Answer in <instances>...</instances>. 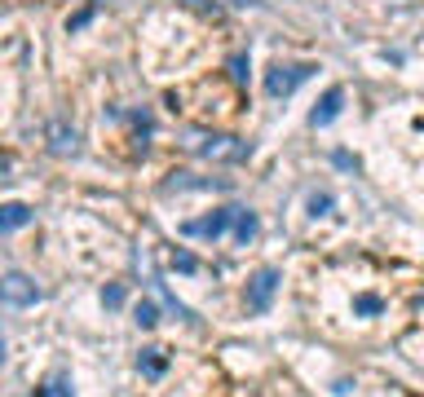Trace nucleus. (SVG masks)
I'll return each instance as SVG.
<instances>
[{
	"label": "nucleus",
	"instance_id": "obj_1",
	"mask_svg": "<svg viewBox=\"0 0 424 397\" xmlns=\"http://www.w3.org/2000/svg\"><path fill=\"white\" fill-rule=\"evenodd\" d=\"M314 71H318L314 62H287V66H274V71L266 75V89H270V97H292V93H297V84H305Z\"/></svg>",
	"mask_w": 424,
	"mask_h": 397
},
{
	"label": "nucleus",
	"instance_id": "obj_2",
	"mask_svg": "<svg viewBox=\"0 0 424 397\" xmlns=\"http://www.w3.org/2000/svg\"><path fill=\"white\" fill-rule=\"evenodd\" d=\"M40 301V287L31 283L27 274H5L0 278V305H9V309H31Z\"/></svg>",
	"mask_w": 424,
	"mask_h": 397
},
{
	"label": "nucleus",
	"instance_id": "obj_3",
	"mask_svg": "<svg viewBox=\"0 0 424 397\" xmlns=\"http://www.w3.org/2000/svg\"><path fill=\"white\" fill-rule=\"evenodd\" d=\"M279 283H283V274L274 270V265L256 270V278L248 283V309H252V313H266L270 301H274V291H279Z\"/></svg>",
	"mask_w": 424,
	"mask_h": 397
},
{
	"label": "nucleus",
	"instance_id": "obj_4",
	"mask_svg": "<svg viewBox=\"0 0 424 397\" xmlns=\"http://www.w3.org/2000/svg\"><path fill=\"white\" fill-rule=\"evenodd\" d=\"M239 217V208H217L212 217H204V221H182V234L186 239H221L225 234V225H230Z\"/></svg>",
	"mask_w": 424,
	"mask_h": 397
},
{
	"label": "nucleus",
	"instance_id": "obj_5",
	"mask_svg": "<svg viewBox=\"0 0 424 397\" xmlns=\"http://www.w3.org/2000/svg\"><path fill=\"white\" fill-rule=\"evenodd\" d=\"M340 106H345V89H328V93H323V102L314 106V115H309V124H314V128H328L336 115H340Z\"/></svg>",
	"mask_w": 424,
	"mask_h": 397
},
{
	"label": "nucleus",
	"instance_id": "obj_6",
	"mask_svg": "<svg viewBox=\"0 0 424 397\" xmlns=\"http://www.w3.org/2000/svg\"><path fill=\"white\" fill-rule=\"evenodd\" d=\"M31 221V208L27 203H5L0 208V234H5V229H23Z\"/></svg>",
	"mask_w": 424,
	"mask_h": 397
},
{
	"label": "nucleus",
	"instance_id": "obj_7",
	"mask_svg": "<svg viewBox=\"0 0 424 397\" xmlns=\"http://www.w3.org/2000/svg\"><path fill=\"white\" fill-rule=\"evenodd\" d=\"M354 313H363V318H376V313H385V301L376 291H363V296H354Z\"/></svg>",
	"mask_w": 424,
	"mask_h": 397
},
{
	"label": "nucleus",
	"instance_id": "obj_8",
	"mask_svg": "<svg viewBox=\"0 0 424 397\" xmlns=\"http://www.w3.org/2000/svg\"><path fill=\"white\" fill-rule=\"evenodd\" d=\"M235 239L239 243H252L256 239V217H252V212H243V208H239V217H235Z\"/></svg>",
	"mask_w": 424,
	"mask_h": 397
},
{
	"label": "nucleus",
	"instance_id": "obj_9",
	"mask_svg": "<svg viewBox=\"0 0 424 397\" xmlns=\"http://www.w3.org/2000/svg\"><path fill=\"white\" fill-rule=\"evenodd\" d=\"M164 367H168V362H164V349H142V371H146V375H164Z\"/></svg>",
	"mask_w": 424,
	"mask_h": 397
},
{
	"label": "nucleus",
	"instance_id": "obj_10",
	"mask_svg": "<svg viewBox=\"0 0 424 397\" xmlns=\"http://www.w3.org/2000/svg\"><path fill=\"white\" fill-rule=\"evenodd\" d=\"M133 322H137V327H155V322H159L155 301H137V305H133Z\"/></svg>",
	"mask_w": 424,
	"mask_h": 397
},
{
	"label": "nucleus",
	"instance_id": "obj_11",
	"mask_svg": "<svg viewBox=\"0 0 424 397\" xmlns=\"http://www.w3.org/2000/svg\"><path fill=\"white\" fill-rule=\"evenodd\" d=\"M173 270H182V274H194V270H199V260H194L190 252H173Z\"/></svg>",
	"mask_w": 424,
	"mask_h": 397
},
{
	"label": "nucleus",
	"instance_id": "obj_12",
	"mask_svg": "<svg viewBox=\"0 0 424 397\" xmlns=\"http://www.w3.org/2000/svg\"><path fill=\"white\" fill-rule=\"evenodd\" d=\"M102 305H106V309H120V305H124V287H120V283H111V287L102 291Z\"/></svg>",
	"mask_w": 424,
	"mask_h": 397
},
{
	"label": "nucleus",
	"instance_id": "obj_13",
	"mask_svg": "<svg viewBox=\"0 0 424 397\" xmlns=\"http://www.w3.org/2000/svg\"><path fill=\"white\" fill-rule=\"evenodd\" d=\"M230 75L239 80V84L248 80V53H235V58H230Z\"/></svg>",
	"mask_w": 424,
	"mask_h": 397
},
{
	"label": "nucleus",
	"instance_id": "obj_14",
	"mask_svg": "<svg viewBox=\"0 0 424 397\" xmlns=\"http://www.w3.org/2000/svg\"><path fill=\"white\" fill-rule=\"evenodd\" d=\"M36 397H71V389L62 384V379H54L49 389H36Z\"/></svg>",
	"mask_w": 424,
	"mask_h": 397
},
{
	"label": "nucleus",
	"instance_id": "obj_15",
	"mask_svg": "<svg viewBox=\"0 0 424 397\" xmlns=\"http://www.w3.org/2000/svg\"><path fill=\"white\" fill-rule=\"evenodd\" d=\"M332 208V194H314V198H309V212H314V217H318V212H328Z\"/></svg>",
	"mask_w": 424,
	"mask_h": 397
},
{
	"label": "nucleus",
	"instance_id": "obj_16",
	"mask_svg": "<svg viewBox=\"0 0 424 397\" xmlns=\"http://www.w3.org/2000/svg\"><path fill=\"white\" fill-rule=\"evenodd\" d=\"M182 5H190V9H204V13H212V9H217V0H182Z\"/></svg>",
	"mask_w": 424,
	"mask_h": 397
},
{
	"label": "nucleus",
	"instance_id": "obj_17",
	"mask_svg": "<svg viewBox=\"0 0 424 397\" xmlns=\"http://www.w3.org/2000/svg\"><path fill=\"white\" fill-rule=\"evenodd\" d=\"M230 5H261V0H230Z\"/></svg>",
	"mask_w": 424,
	"mask_h": 397
},
{
	"label": "nucleus",
	"instance_id": "obj_18",
	"mask_svg": "<svg viewBox=\"0 0 424 397\" xmlns=\"http://www.w3.org/2000/svg\"><path fill=\"white\" fill-rule=\"evenodd\" d=\"M0 362H5V344H0Z\"/></svg>",
	"mask_w": 424,
	"mask_h": 397
}]
</instances>
